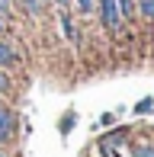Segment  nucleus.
I'll return each instance as SVG.
<instances>
[{"mask_svg": "<svg viewBox=\"0 0 154 157\" xmlns=\"http://www.w3.org/2000/svg\"><path fill=\"white\" fill-rule=\"evenodd\" d=\"M96 6H100V19H103V26H106V29H113V32H119L122 16H119L116 0H96Z\"/></svg>", "mask_w": 154, "mask_h": 157, "instance_id": "nucleus-1", "label": "nucleus"}, {"mask_svg": "<svg viewBox=\"0 0 154 157\" xmlns=\"http://www.w3.org/2000/svg\"><path fill=\"white\" fill-rule=\"evenodd\" d=\"M13 132H16V119H13V112L6 109V106H0V144L10 141Z\"/></svg>", "mask_w": 154, "mask_h": 157, "instance_id": "nucleus-2", "label": "nucleus"}, {"mask_svg": "<svg viewBox=\"0 0 154 157\" xmlns=\"http://www.w3.org/2000/svg\"><path fill=\"white\" fill-rule=\"evenodd\" d=\"M6 64H16V52L0 39V67H6Z\"/></svg>", "mask_w": 154, "mask_h": 157, "instance_id": "nucleus-3", "label": "nucleus"}, {"mask_svg": "<svg viewBox=\"0 0 154 157\" xmlns=\"http://www.w3.org/2000/svg\"><path fill=\"white\" fill-rule=\"evenodd\" d=\"M61 29H64V35L77 45V29H74V23H71V16H67V10H61Z\"/></svg>", "mask_w": 154, "mask_h": 157, "instance_id": "nucleus-4", "label": "nucleus"}, {"mask_svg": "<svg viewBox=\"0 0 154 157\" xmlns=\"http://www.w3.org/2000/svg\"><path fill=\"white\" fill-rule=\"evenodd\" d=\"M116 6H119V16H132V13H135V0H116Z\"/></svg>", "mask_w": 154, "mask_h": 157, "instance_id": "nucleus-5", "label": "nucleus"}, {"mask_svg": "<svg viewBox=\"0 0 154 157\" xmlns=\"http://www.w3.org/2000/svg\"><path fill=\"white\" fill-rule=\"evenodd\" d=\"M23 6H26V13H32V16H39V13L45 10V3H42V0H23Z\"/></svg>", "mask_w": 154, "mask_h": 157, "instance_id": "nucleus-6", "label": "nucleus"}, {"mask_svg": "<svg viewBox=\"0 0 154 157\" xmlns=\"http://www.w3.org/2000/svg\"><path fill=\"white\" fill-rule=\"evenodd\" d=\"M138 10L144 19H154V0H138Z\"/></svg>", "mask_w": 154, "mask_h": 157, "instance_id": "nucleus-7", "label": "nucleus"}, {"mask_svg": "<svg viewBox=\"0 0 154 157\" xmlns=\"http://www.w3.org/2000/svg\"><path fill=\"white\" fill-rule=\"evenodd\" d=\"M132 154H135V157H154V147H151V144H135V147H132Z\"/></svg>", "mask_w": 154, "mask_h": 157, "instance_id": "nucleus-8", "label": "nucleus"}, {"mask_svg": "<svg viewBox=\"0 0 154 157\" xmlns=\"http://www.w3.org/2000/svg\"><path fill=\"white\" fill-rule=\"evenodd\" d=\"M151 109H154V99H141V103L135 106V112H138V116H144V112H151Z\"/></svg>", "mask_w": 154, "mask_h": 157, "instance_id": "nucleus-9", "label": "nucleus"}, {"mask_svg": "<svg viewBox=\"0 0 154 157\" xmlns=\"http://www.w3.org/2000/svg\"><path fill=\"white\" fill-rule=\"evenodd\" d=\"M71 128H74V116H64V122H61V132L67 135V132H71Z\"/></svg>", "mask_w": 154, "mask_h": 157, "instance_id": "nucleus-10", "label": "nucleus"}, {"mask_svg": "<svg viewBox=\"0 0 154 157\" xmlns=\"http://www.w3.org/2000/svg\"><path fill=\"white\" fill-rule=\"evenodd\" d=\"M0 13H6V16H10V13H13V0H0Z\"/></svg>", "mask_w": 154, "mask_h": 157, "instance_id": "nucleus-11", "label": "nucleus"}, {"mask_svg": "<svg viewBox=\"0 0 154 157\" xmlns=\"http://www.w3.org/2000/svg\"><path fill=\"white\" fill-rule=\"evenodd\" d=\"M10 90V80H6V74H0V93H6Z\"/></svg>", "mask_w": 154, "mask_h": 157, "instance_id": "nucleus-12", "label": "nucleus"}, {"mask_svg": "<svg viewBox=\"0 0 154 157\" xmlns=\"http://www.w3.org/2000/svg\"><path fill=\"white\" fill-rule=\"evenodd\" d=\"M0 29H3V19H0Z\"/></svg>", "mask_w": 154, "mask_h": 157, "instance_id": "nucleus-13", "label": "nucleus"}]
</instances>
